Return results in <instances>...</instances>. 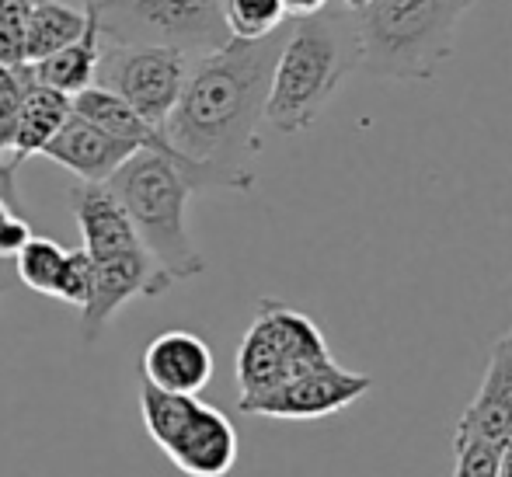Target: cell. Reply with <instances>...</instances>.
I'll return each instance as SVG.
<instances>
[{"mask_svg": "<svg viewBox=\"0 0 512 477\" xmlns=\"http://www.w3.org/2000/svg\"><path fill=\"white\" fill-rule=\"evenodd\" d=\"M70 206H74V220H77V230H81L84 251H88L91 258H105V255H119V251H129V248H140L126 209L119 206V199H115L105 182L74 189Z\"/></svg>", "mask_w": 512, "mask_h": 477, "instance_id": "5bb4252c", "label": "cell"}, {"mask_svg": "<svg viewBox=\"0 0 512 477\" xmlns=\"http://www.w3.org/2000/svg\"><path fill=\"white\" fill-rule=\"evenodd\" d=\"M286 25L269 39H230L223 49L189 63V77L161 126L164 154L189 178L192 192H251L258 126L265 119L272 67Z\"/></svg>", "mask_w": 512, "mask_h": 477, "instance_id": "6da1fadb", "label": "cell"}, {"mask_svg": "<svg viewBox=\"0 0 512 477\" xmlns=\"http://www.w3.org/2000/svg\"><path fill=\"white\" fill-rule=\"evenodd\" d=\"M140 370H143V383H150V387L196 397L213 380L216 363L206 338L192 335L185 328H168L147 342Z\"/></svg>", "mask_w": 512, "mask_h": 477, "instance_id": "8fae6325", "label": "cell"}, {"mask_svg": "<svg viewBox=\"0 0 512 477\" xmlns=\"http://www.w3.org/2000/svg\"><path fill=\"white\" fill-rule=\"evenodd\" d=\"M373 390L370 373H356L338 366L335 359L310 373L279 383V387L265 390L255 397H241L237 408L244 415H262V418H286V422H310V418L338 415V411L352 408Z\"/></svg>", "mask_w": 512, "mask_h": 477, "instance_id": "ba28073f", "label": "cell"}, {"mask_svg": "<svg viewBox=\"0 0 512 477\" xmlns=\"http://www.w3.org/2000/svg\"><path fill=\"white\" fill-rule=\"evenodd\" d=\"M14 175H18V171L7 168V164H0V199H4L18 216H25V206H21L18 189H14Z\"/></svg>", "mask_w": 512, "mask_h": 477, "instance_id": "4316f807", "label": "cell"}, {"mask_svg": "<svg viewBox=\"0 0 512 477\" xmlns=\"http://www.w3.org/2000/svg\"><path fill=\"white\" fill-rule=\"evenodd\" d=\"M356 67L359 42L352 11L328 4L310 18H297L286 28L272 67L265 122L286 136L307 133Z\"/></svg>", "mask_w": 512, "mask_h": 477, "instance_id": "7a4b0ae2", "label": "cell"}, {"mask_svg": "<svg viewBox=\"0 0 512 477\" xmlns=\"http://www.w3.org/2000/svg\"><path fill=\"white\" fill-rule=\"evenodd\" d=\"M0 293H4V286H0Z\"/></svg>", "mask_w": 512, "mask_h": 477, "instance_id": "1f68e13d", "label": "cell"}, {"mask_svg": "<svg viewBox=\"0 0 512 477\" xmlns=\"http://www.w3.org/2000/svg\"><path fill=\"white\" fill-rule=\"evenodd\" d=\"M11 213H14V209H11V206H7V202H4V199H0V223H4V220H7V216H11ZM14 216H18V213H14Z\"/></svg>", "mask_w": 512, "mask_h": 477, "instance_id": "4dcf8cb0", "label": "cell"}, {"mask_svg": "<svg viewBox=\"0 0 512 477\" xmlns=\"http://www.w3.org/2000/svg\"><path fill=\"white\" fill-rule=\"evenodd\" d=\"M223 21L230 39L258 42L286 25V11L279 0H223Z\"/></svg>", "mask_w": 512, "mask_h": 477, "instance_id": "ffe728a7", "label": "cell"}, {"mask_svg": "<svg viewBox=\"0 0 512 477\" xmlns=\"http://www.w3.org/2000/svg\"><path fill=\"white\" fill-rule=\"evenodd\" d=\"M105 185L126 209L140 248L171 286L196 279L206 269V258L199 255L185 216L192 185L168 154L136 150Z\"/></svg>", "mask_w": 512, "mask_h": 477, "instance_id": "277c9868", "label": "cell"}, {"mask_svg": "<svg viewBox=\"0 0 512 477\" xmlns=\"http://www.w3.org/2000/svg\"><path fill=\"white\" fill-rule=\"evenodd\" d=\"M28 241H32V230H28L25 216L11 213L4 223H0V258H14Z\"/></svg>", "mask_w": 512, "mask_h": 477, "instance_id": "484cf974", "label": "cell"}, {"mask_svg": "<svg viewBox=\"0 0 512 477\" xmlns=\"http://www.w3.org/2000/svg\"><path fill=\"white\" fill-rule=\"evenodd\" d=\"M499 477H512V439H509V446H506V457H502V471Z\"/></svg>", "mask_w": 512, "mask_h": 477, "instance_id": "f1b7e54d", "label": "cell"}, {"mask_svg": "<svg viewBox=\"0 0 512 477\" xmlns=\"http://www.w3.org/2000/svg\"><path fill=\"white\" fill-rule=\"evenodd\" d=\"M67 119H70V98L56 95V91L42 88V84H32L25 95V105H21L11 154H7V161H4L7 168L18 171L32 154H42L46 143L60 133V126Z\"/></svg>", "mask_w": 512, "mask_h": 477, "instance_id": "9a60e30c", "label": "cell"}, {"mask_svg": "<svg viewBox=\"0 0 512 477\" xmlns=\"http://www.w3.org/2000/svg\"><path fill=\"white\" fill-rule=\"evenodd\" d=\"M91 289H95V265H91L88 251L77 248V251H67L63 258V269L56 276V286H53V296L70 307L84 310L91 303Z\"/></svg>", "mask_w": 512, "mask_h": 477, "instance_id": "603a6c76", "label": "cell"}, {"mask_svg": "<svg viewBox=\"0 0 512 477\" xmlns=\"http://www.w3.org/2000/svg\"><path fill=\"white\" fill-rule=\"evenodd\" d=\"M164 457L189 477H227L237 464V432L220 408L199 401Z\"/></svg>", "mask_w": 512, "mask_h": 477, "instance_id": "30bf717a", "label": "cell"}, {"mask_svg": "<svg viewBox=\"0 0 512 477\" xmlns=\"http://www.w3.org/2000/svg\"><path fill=\"white\" fill-rule=\"evenodd\" d=\"M279 4H283L286 18H310V14L324 11L331 0H279Z\"/></svg>", "mask_w": 512, "mask_h": 477, "instance_id": "83f0119b", "label": "cell"}, {"mask_svg": "<svg viewBox=\"0 0 512 477\" xmlns=\"http://www.w3.org/2000/svg\"><path fill=\"white\" fill-rule=\"evenodd\" d=\"M91 265H95V289H91V303L81 310L84 342H98V335L108 328V321H112L129 300H136V296L154 300V296L171 289V283L157 272V265L150 262V255L143 248L91 258Z\"/></svg>", "mask_w": 512, "mask_h": 477, "instance_id": "9c48e42d", "label": "cell"}, {"mask_svg": "<svg viewBox=\"0 0 512 477\" xmlns=\"http://www.w3.org/2000/svg\"><path fill=\"white\" fill-rule=\"evenodd\" d=\"M88 18L112 46H161L199 60L230 42L223 0H91Z\"/></svg>", "mask_w": 512, "mask_h": 477, "instance_id": "5b68a950", "label": "cell"}, {"mask_svg": "<svg viewBox=\"0 0 512 477\" xmlns=\"http://www.w3.org/2000/svg\"><path fill=\"white\" fill-rule=\"evenodd\" d=\"M199 397L189 394H171V390H157L150 383L140 387V415H143V429L150 432L157 446H168L171 439L182 432V425L189 422V415L196 411Z\"/></svg>", "mask_w": 512, "mask_h": 477, "instance_id": "d6986e66", "label": "cell"}, {"mask_svg": "<svg viewBox=\"0 0 512 477\" xmlns=\"http://www.w3.org/2000/svg\"><path fill=\"white\" fill-rule=\"evenodd\" d=\"M331 363V349L321 328L307 314L265 296L251 328L237 345V383L241 397H255L279 383Z\"/></svg>", "mask_w": 512, "mask_h": 477, "instance_id": "8992f818", "label": "cell"}, {"mask_svg": "<svg viewBox=\"0 0 512 477\" xmlns=\"http://www.w3.org/2000/svg\"><path fill=\"white\" fill-rule=\"evenodd\" d=\"M32 84H35V77L28 63H21V67H0V164L11 154L21 105H25V95Z\"/></svg>", "mask_w": 512, "mask_h": 477, "instance_id": "7402d4cb", "label": "cell"}, {"mask_svg": "<svg viewBox=\"0 0 512 477\" xmlns=\"http://www.w3.org/2000/svg\"><path fill=\"white\" fill-rule=\"evenodd\" d=\"M471 0H370L352 14L359 67L384 81H432L457 49Z\"/></svg>", "mask_w": 512, "mask_h": 477, "instance_id": "3957f363", "label": "cell"}, {"mask_svg": "<svg viewBox=\"0 0 512 477\" xmlns=\"http://www.w3.org/2000/svg\"><path fill=\"white\" fill-rule=\"evenodd\" d=\"M189 63L175 49L161 46H112L102 42L95 70V88L122 98L143 122L161 129L189 77Z\"/></svg>", "mask_w": 512, "mask_h": 477, "instance_id": "52a82bcc", "label": "cell"}, {"mask_svg": "<svg viewBox=\"0 0 512 477\" xmlns=\"http://www.w3.org/2000/svg\"><path fill=\"white\" fill-rule=\"evenodd\" d=\"M98 53H102V39H98L95 21H91V28L77 42L56 49V53L46 56V60L28 63V67H32L35 84L56 91V95L74 98V95H81V91H88L91 84H95Z\"/></svg>", "mask_w": 512, "mask_h": 477, "instance_id": "e0dca14e", "label": "cell"}, {"mask_svg": "<svg viewBox=\"0 0 512 477\" xmlns=\"http://www.w3.org/2000/svg\"><path fill=\"white\" fill-rule=\"evenodd\" d=\"M63 258H67V251H63L60 244L49 241V237L32 234V241L14 255V269H18V279L28 289H35V293H42V296H53L56 276H60V269H63Z\"/></svg>", "mask_w": 512, "mask_h": 477, "instance_id": "44dd1931", "label": "cell"}, {"mask_svg": "<svg viewBox=\"0 0 512 477\" xmlns=\"http://www.w3.org/2000/svg\"><path fill=\"white\" fill-rule=\"evenodd\" d=\"M366 4H370V0H342V7H345V11H352V14L363 11Z\"/></svg>", "mask_w": 512, "mask_h": 477, "instance_id": "f546056e", "label": "cell"}, {"mask_svg": "<svg viewBox=\"0 0 512 477\" xmlns=\"http://www.w3.org/2000/svg\"><path fill=\"white\" fill-rule=\"evenodd\" d=\"M506 446L509 443H488V439L453 443V477H499Z\"/></svg>", "mask_w": 512, "mask_h": 477, "instance_id": "d4e9b609", "label": "cell"}, {"mask_svg": "<svg viewBox=\"0 0 512 477\" xmlns=\"http://www.w3.org/2000/svg\"><path fill=\"white\" fill-rule=\"evenodd\" d=\"M136 150L140 147H133V143H126V140H115L105 129L91 126L81 115L70 112V119L63 122L60 133L46 143L42 154L53 164H60V168H67L70 175H77L84 185H102L136 154Z\"/></svg>", "mask_w": 512, "mask_h": 477, "instance_id": "4fadbf2b", "label": "cell"}, {"mask_svg": "<svg viewBox=\"0 0 512 477\" xmlns=\"http://www.w3.org/2000/svg\"><path fill=\"white\" fill-rule=\"evenodd\" d=\"M467 439H488V443L512 439V328L495 338L485 380L457 422L453 443H467Z\"/></svg>", "mask_w": 512, "mask_h": 477, "instance_id": "7c38bea8", "label": "cell"}, {"mask_svg": "<svg viewBox=\"0 0 512 477\" xmlns=\"http://www.w3.org/2000/svg\"><path fill=\"white\" fill-rule=\"evenodd\" d=\"M91 28L88 11H77L60 0H35L28 14V35H25V63H39L53 56L56 49L77 42Z\"/></svg>", "mask_w": 512, "mask_h": 477, "instance_id": "ac0fdd59", "label": "cell"}, {"mask_svg": "<svg viewBox=\"0 0 512 477\" xmlns=\"http://www.w3.org/2000/svg\"><path fill=\"white\" fill-rule=\"evenodd\" d=\"M471 4H478V0H471Z\"/></svg>", "mask_w": 512, "mask_h": 477, "instance_id": "d6a6232c", "label": "cell"}, {"mask_svg": "<svg viewBox=\"0 0 512 477\" xmlns=\"http://www.w3.org/2000/svg\"><path fill=\"white\" fill-rule=\"evenodd\" d=\"M70 112L81 115V119L91 122V126L105 129V133L115 136V140H126L140 150H161L164 154L161 129H154L150 122H143L140 115H136L122 98H115L112 91L95 88V84H91L88 91H81V95L70 98Z\"/></svg>", "mask_w": 512, "mask_h": 477, "instance_id": "2e32d148", "label": "cell"}, {"mask_svg": "<svg viewBox=\"0 0 512 477\" xmlns=\"http://www.w3.org/2000/svg\"><path fill=\"white\" fill-rule=\"evenodd\" d=\"M32 4L35 0H0V67H21L25 63V35Z\"/></svg>", "mask_w": 512, "mask_h": 477, "instance_id": "cb8c5ba5", "label": "cell"}]
</instances>
